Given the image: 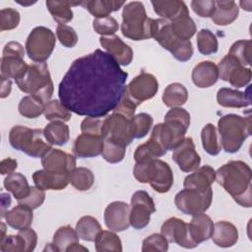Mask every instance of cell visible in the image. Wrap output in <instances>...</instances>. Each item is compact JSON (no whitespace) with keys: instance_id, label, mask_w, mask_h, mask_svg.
I'll list each match as a JSON object with an SVG mask.
<instances>
[{"instance_id":"cell-1","label":"cell","mask_w":252,"mask_h":252,"mask_svg":"<svg viewBox=\"0 0 252 252\" xmlns=\"http://www.w3.org/2000/svg\"><path fill=\"white\" fill-rule=\"evenodd\" d=\"M127 77L111 55L95 49L73 61L59 84V100L78 115L105 116L119 102Z\"/></svg>"},{"instance_id":"cell-2","label":"cell","mask_w":252,"mask_h":252,"mask_svg":"<svg viewBox=\"0 0 252 252\" xmlns=\"http://www.w3.org/2000/svg\"><path fill=\"white\" fill-rule=\"evenodd\" d=\"M233 200L244 208L252 206V170L242 160H230L216 171V179Z\"/></svg>"},{"instance_id":"cell-3","label":"cell","mask_w":252,"mask_h":252,"mask_svg":"<svg viewBox=\"0 0 252 252\" xmlns=\"http://www.w3.org/2000/svg\"><path fill=\"white\" fill-rule=\"evenodd\" d=\"M155 19L148 18L145 6L140 1L124 5L122 11L121 32L133 40H145L153 37Z\"/></svg>"},{"instance_id":"cell-4","label":"cell","mask_w":252,"mask_h":252,"mask_svg":"<svg viewBox=\"0 0 252 252\" xmlns=\"http://www.w3.org/2000/svg\"><path fill=\"white\" fill-rule=\"evenodd\" d=\"M251 117L226 114L218 121V130L221 148L229 154L239 151L243 142L251 135Z\"/></svg>"},{"instance_id":"cell-5","label":"cell","mask_w":252,"mask_h":252,"mask_svg":"<svg viewBox=\"0 0 252 252\" xmlns=\"http://www.w3.org/2000/svg\"><path fill=\"white\" fill-rule=\"evenodd\" d=\"M133 175L140 183H150L158 193H166L173 184V173L169 164L161 159L154 158L136 162Z\"/></svg>"},{"instance_id":"cell-6","label":"cell","mask_w":252,"mask_h":252,"mask_svg":"<svg viewBox=\"0 0 252 252\" xmlns=\"http://www.w3.org/2000/svg\"><path fill=\"white\" fill-rule=\"evenodd\" d=\"M15 82L22 92L37 96L44 103H47L53 94V83L45 62L29 65L25 74Z\"/></svg>"},{"instance_id":"cell-7","label":"cell","mask_w":252,"mask_h":252,"mask_svg":"<svg viewBox=\"0 0 252 252\" xmlns=\"http://www.w3.org/2000/svg\"><path fill=\"white\" fill-rule=\"evenodd\" d=\"M10 145L32 158H42L52 147L47 142L42 129H31L15 125L9 133Z\"/></svg>"},{"instance_id":"cell-8","label":"cell","mask_w":252,"mask_h":252,"mask_svg":"<svg viewBox=\"0 0 252 252\" xmlns=\"http://www.w3.org/2000/svg\"><path fill=\"white\" fill-rule=\"evenodd\" d=\"M153 38H155L164 49L168 50L173 57L186 62L193 55V46L190 40L179 38L172 31L170 23L163 19H155Z\"/></svg>"},{"instance_id":"cell-9","label":"cell","mask_w":252,"mask_h":252,"mask_svg":"<svg viewBox=\"0 0 252 252\" xmlns=\"http://www.w3.org/2000/svg\"><path fill=\"white\" fill-rule=\"evenodd\" d=\"M190 126V114L181 107H172L160 123L161 141L167 151L173 150L184 138Z\"/></svg>"},{"instance_id":"cell-10","label":"cell","mask_w":252,"mask_h":252,"mask_svg":"<svg viewBox=\"0 0 252 252\" xmlns=\"http://www.w3.org/2000/svg\"><path fill=\"white\" fill-rule=\"evenodd\" d=\"M55 44V34L50 29L42 26L35 27L26 41L27 55L35 63L45 62L50 57Z\"/></svg>"},{"instance_id":"cell-11","label":"cell","mask_w":252,"mask_h":252,"mask_svg":"<svg viewBox=\"0 0 252 252\" xmlns=\"http://www.w3.org/2000/svg\"><path fill=\"white\" fill-rule=\"evenodd\" d=\"M213 201V190L209 188L205 191H199L191 188H184L179 191L174 198L176 208L185 215H197L205 213Z\"/></svg>"},{"instance_id":"cell-12","label":"cell","mask_w":252,"mask_h":252,"mask_svg":"<svg viewBox=\"0 0 252 252\" xmlns=\"http://www.w3.org/2000/svg\"><path fill=\"white\" fill-rule=\"evenodd\" d=\"M100 134L104 141H109L125 148L134 139L130 119L114 112L103 120Z\"/></svg>"},{"instance_id":"cell-13","label":"cell","mask_w":252,"mask_h":252,"mask_svg":"<svg viewBox=\"0 0 252 252\" xmlns=\"http://www.w3.org/2000/svg\"><path fill=\"white\" fill-rule=\"evenodd\" d=\"M24 55L25 50L20 42H8L2 52L1 76L15 80L21 78L29 67L24 60Z\"/></svg>"},{"instance_id":"cell-14","label":"cell","mask_w":252,"mask_h":252,"mask_svg":"<svg viewBox=\"0 0 252 252\" xmlns=\"http://www.w3.org/2000/svg\"><path fill=\"white\" fill-rule=\"evenodd\" d=\"M155 212L156 206L152 197L144 190L136 191L131 197L130 225L135 229L145 228L151 220L152 214Z\"/></svg>"},{"instance_id":"cell-15","label":"cell","mask_w":252,"mask_h":252,"mask_svg":"<svg viewBox=\"0 0 252 252\" xmlns=\"http://www.w3.org/2000/svg\"><path fill=\"white\" fill-rule=\"evenodd\" d=\"M126 90L130 96L140 105L145 100L151 99L157 94L158 82L153 74L142 72L126 86Z\"/></svg>"},{"instance_id":"cell-16","label":"cell","mask_w":252,"mask_h":252,"mask_svg":"<svg viewBox=\"0 0 252 252\" xmlns=\"http://www.w3.org/2000/svg\"><path fill=\"white\" fill-rule=\"evenodd\" d=\"M160 233L168 242H173L181 247L192 249L198 246L190 236L189 224L181 219L172 217L166 220L161 227Z\"/></svg>"},{"instance_id":"cell-17","label":"cell","mask_w":252,"mask_h":252,"mask_svg":"<svg viewBox=\"0 0 252 252\" xmlns=\"http://www.w3.org/2000/svg\"><path fill=\"white\" fill-rule=\"evenodd\" d=\"M172 159L184 172L196 170L201 163V158L196 152L193 139L185 137L173 150Z\"/></svg>"},{"instance_id":"cell-18","label":"cell","mask_w":252,"mask_h":252,"mask_svg":"<svg viewBox=\"0 0 252 252\" xmlns=\"http://www.w3.org/2000/svg\"><path fill=\"white\" fill-rule=\"evenodd\" d=\"M130 206L122 201L111 202L104 210L105 225L114 232L126 230L130 226Z\"/></svg>"},{"instance_id":"cell-19","label":"cell","mask_w":252,"mask_h":252,"mask_svg":"<svg viewBox=\"0 0 252 252\" xmlns=\"http://www.w3.org/2000/svg\"><path fill=\"white\" fill-rule=\"evenodd\" d=\"M166 153L167 150L165 149L161 141L160 127L158 123L154 126L150 139L145 144L140 145L136 149L134 153V159L136 162H140L144 160L158 158L164 156Z\"/></svg>"},{"instance_id":"cell-20","label":"cell","mask_w":252,"mask_h":252,"mask_svg":"<svg viewBox=\"0 0 252 252\" xmlns=\"http://www.w3.org/2000/svg\"><path fill=\"white\" fill-rule=\"evenodd\" d=\"M41 164L46 170L70 174L76 168V158L59 149L51 148L41 158Z\"/></svg>"},{"instance_id":"cell-21","label":"cell","mask_w":252,"mask_h":252,"mask_svg":"<svg viewBox=\"0 0 252 252\" xmlns=\"http://www.w3.org/2000/svg\"><path fill=\"white\" fill-rule=\"evenodd\" d=\"M99 43L121 66L129 65L133 60V50L118 35L100 36Z\"/></svg>"},{"instance_id":"cell-22","label":"cell","mask_w":252,"mask_h":252,"mask_svg":"<svg viewBox=\"0 0 252 252\" xmlns=\"http://www.w3.org/2000/svg\"><path fill=\"white\" fill-rule=\"evenodd\" d=\"M103 139L100 135L82 133L73 145V153L78 158H94L101 155Z\"/></svg>"},{"instance_id":"cell-23","label":"cell","mask_w":252,"mask_h":252,"mask_svg":"<svg viewBox=\"0 0 252 252\" xmlns=\"http://www.w3.org/2000/svg\"><path fill=\"white\" fill-rule=\"evenodd\" d=\"M32 180L36 187L42 190H63L70 183L69 173L55 172L46 169L36 170L32 174Z\"/></svg>"},{"instance_id":"cell-24","label":"cell","mask_w":252,"mask_h":252,"mask_svg":"<svg viewBox=\"0 0 252 252\" xmlns=\"http://www.w3.org/2000/svg\"><path fill=\"white\" fill-rule=\"evenodd\" d=\"M191 77L196 87L210 88L219 80L218 66L212 61H202L193 68Z\"/></svg>"},{"instance_id":"cell-25","label":"cell","mask_w":252,"mask_h":252,"mask_svg":"<svg viewBox=\"0 0 252 252\" xmlns=\"http://www.w3.org/2000/svg\"><path fill=\"white\" fill-rule=\"evenodd\" d=\"M188 224L190 236L197 245L211 238L214 230V222L208 215L204 213L194 215Z\"/></svg>"},{"instance_id":"cell-26","label":"cell","mask_w":252,"mask_h":252,"mask_svg":"<svg viewBox=\"0 0 252 252\" xmlns=\"http://www.w3.org/2000/svg\"><path fill=\"white\" fill-rule=\"evenodd\" d=\"M216 179V170L206 164L199 166L193 173L187 175L184 179L183 186L184 188L196 189L199 191H205L211 188V185Z\"/></svg>"},{"instance_id":"cell-27","label":"cell","mask_w":252,"mask_h":252,"mask_svg":"<svg viewBox=\"0 0 252 252\" xmlns=\"http://www.w3.org/2000/svg\"><path fill=\"white\" fill-rule=\"evenodd\" d=\"M211 237L217 246L228 248L236 244L238 240V230L231 222L220 220L214 223V230Z\"/></svg>"},{"instance_id":"cell-28","label":"cell","mask_w":252,"mask_h":252,"mask_svg":"<svg viewBox=\"0 0 252 252\" xmlns=\"http://www.w3.org/2000/svg\"><path fill=\"white\" fill-rule=\"evenodd\" d=\"M217 101L220 106L229 108H242L250 105V95L230 88H221L217 93Z\"/></svg>"},{"instance_id":"cell-29","label":"cell","mask_w":252,"mask_h":252,"mask_svg":"<svg viewBox=\"0 0 252 252\" xmlns=\"http://www.w3.org/2000/svg\"><path fill=\"white\" fill-rule=\"evenodd\" d=\"M152 5L156 14L168 22L173 21L183 14L189 13L187 5L183 1H152Z\"/></svg>"},{"instance_id":"cell-30","label":"cell","mask_w":252,"mask_h":252,"mask_svg":"<svg viewBox=\"0 0 252 252\" xmlns=\"http://www.w3.org/2000/svg\"><path fill=\"white\" fill-rule=\"evenodd\" d=\"M239 13L234 1H215V11L211 19L218 26H227L233 23Z\"/></svg>"},{"instance_id":"cell-31","label":"cell","mask_w":252,"mask_h":252,"mask_svg":"<svg viewBox=\"0 0 252 252\" xmlns=\"http://www.w3.org/2000/svg\"><path fill=\"white\" fill-rule=\"evenodd\" d=\"M4 218L9 226L17 230H22L31 226L33 214L32 209L18 204V206L14 207L12 210L7 211Z\"/></svg>"},{"instance_id":"cell-32","label":"cell","mask_w":252,"mask_h":252,"mask_svg":"<svg viewBox=\"0 0 252 252\" xmlns=\"http://www.w3.org/2000/svg\"><path fill=\"white\" fill-rule=\"evenodd\" d=\"M81 5L95 17V19H99L108 17L110 13L118 11L125 5V2L116 0H88L82 1Z\"/></svg>"},{"instance_id":"cell-33","label":"cell","mask_w":252,"mask_h":252,"mask_svg":"<svg viewBox=\"0 0 252 252\" xmlns=\"http://www.w3.org/2000/svg\"><path fill=\"white\" fill-rule=\"evenodd\" d=\"M45 4L53 20L59 25H65L73 19L74 14L71 7L81 5V2H72L66 0H47Z\"/></svg>"},{"instance_id":"cell-34","label":"cell","mask_w":252,"mask_h":252,"mask_svg":"<svg viewBox=\"0 0 252 252\" xmlns=\"http://www.w3.org/2000/svg\"><path fill=\"white\" fill-rule=\"evenodd\" d=\"M3 185L8 192H11L17 201L25 198L31 190V186L25 175L20 172L8 174L4 179Z\"/></svg>"},{"instance_id":"cell-35","label":"cell","mask_w":252,"mask_h":252,"mask_svg":"<svg viewBox=\"0 0 252 252\" xmlns=\"http://www.w3.org/2000/svg\"><path fill=\"white\" fill-rule=\"evenodd\" d=\"M43 132L50 145L63 146L70 138L69 127L62 121H51L44 127Z\"/></svg>"},{"instance_id":"cell-36","label":"cell","mask_w":252,"mask_h":252,"mask_svg":"<svg viewBox=\"0 0 252 252\" xmlns=\"http://www.w3.org/2000/svg\"><path fill=\"white\" fill-rule=\"evenodd\" d=\"M188 99L187 89L180 83L169 84L163 91L162 101L167 107H178Z\"/></svg>"},{"instance_id":"cell-37","label":"cell","mask_w":252,"mask_h":252,"mask_svg":"<svg viewBox=\"0 0 252 252\" xmlns=\"http://www.w3.org/2000/svg\"><path fill=\"white\" fill-rule=\"evenodd\" d=\"M101 230L100 223L92 216H84L76 223V231L79 237L85 241H94Z\"/></svg>"},{"instance_id":"cell-38","label":"cell","mask_w":252,"mask_h":252,"mask_svg":"<svg viewBox=\"0 0 252 252\" xmlns=\"http://www.w3.org/2000/svg\"><path fill=\"white\" fill-rule=\"evenodd\" d=\"M45 103L35 95L29 94L24 96L18 105L20 114L26 118H36L44 112Z\"/></svg>"},{"instance_id":"cell-39","label":"cell","mask_w":252,"mask_h":252,"mask_svg":"<svg viewBox=\"0 0 252 252\" xmlns=\"http://www.w3.org/2000/svg\"><path fill=\"white\" fill-rule=\"evenodd\" d=\"M79 235L73 227L70 225H64L59 227L52 239V243L57 248L58 252H67V249L75 243L79 242Z\"/></svg>"},{"instance_id":"cell-40","label":"cell","mask_w":252,"mask_h":252,"mask_svg":"<svg viewBox=\"0 0 252 252\" xmlns=\"http://www.w3.org/2000/svg\"><path fill=\"white\" fill-rule=\"evenodd\" d=\"M95 250L97 252L104 251H122V242L120 237L112 230H101L94 240Z\"/></svg>"},{"instance_id":"cell-41","label":"cell","mask_w":252,"mask_h":252,"mask_svg":"<svg viewBox=\"0 0 252 252\" xmlns=\"http://www.w3.org/2000/svg\"><path fill=\"white\" fill-rule=\"evenodd\" d=\"M173 32L181 39L190 40L196 32V25L188 14H183L173 21L169 22Z\"/></svg>"},{"instance_id":"cell-42","label":"cell","mask_w":252,"mask_h":252,"mask_svg":"<svg viewBox=\"0 0 252 252\" xmlns=\"http://www.w3.org/2000/svg\"><path fill=\"white\" fill-rule=\"evenodd\" d=\"M202 146L205 152L211 156H217L220 154L221 145L218 139V131L214 124H206L201 131Z\"/></svg>"},{"instance_id":"cell-43","label":"cell","mask_w":252,"mask_h":252,"mask_svg":"<svg viewBox=\"0 0 252 252\" xmlns=\"http://www.w3.org/2000/svg\"><path fill=\"white\" fill-rule=\"evenodd\" d=\"M69 181L77 190L87 191L94 185V175L87 167H76L69 174Z\"/></svg>"},{"instance_id":"cell-44","label":"cell","mask_w":252,"mask_h":252,"mask_svg":"<svg viewBox=\"0 0 252 252\" xmlns=\"http://www.w3.org/2000/svg\"><path fill=\"white\" fill-rule=\"evenodd\" d=\"M43 114L45 119L49 121L67 122L71 119V111L58 99L49 100L45 103Z\"/></svg>"},{"instance_id":"cell-45","label":"cell","mask_w":252,"mask_h":252,"mask_svg":"<svg viewBox=\"0 0 252 252\" xmlns=\"http://www.w3.org/2000/svg\"><path fill=\"white\" fill-rule=\"evenodd\" d=\"M197 46L203 55L214 54L219 49L217 36L208 29H202L197 33Z\"/></svg>"},{"instance_id":"cell-46","label":"cell","mask_w":252,"mask_h":252,"mask_svg":"<svg viewBox=\"0 0 252 252\" xmlns=\"http://www.w3.org/2000/svg\"><path fill=\"white\" fill-rule=\"evenodd\" d=\"M251 48L252 41L250 39H240L230 46L228 54L235 57L242 66H249L251 63Z\"/></svg>"},{"instance_id":"cell-47","label":"cell","mask_w":252,"mask_h":252,"mask_svg":"<svg viewBox=\"0 0 252 252\" xmlns=\"http://www.w3.org/2000/svg\"><path fill=\"white\" fill-rule=\"evenodd\" d=\"M130 121L134 138L137 139L144 138L150 132L154 123L153 117L148 113H139L134 115Z\"/></svg>"},{"instance_id":"cell-48","label":"cell","mask_w":252,"mask_h":252,"mask_svg":"<svg viewBox=\"0 0 252 252\" xmlns=\"http://www.w3.org/2000/svg\"><path fill=\"white\" fill-rule=\"evenodd\" d=\"M125 147L103 140V150L101 152V156L107 162L118 163L122 161L125 157Z\"/></svg>"},{"instance_id":"cell-49","label":"cell","mask_w":252,"mask_h":252,"mask_svg":"<svg viewBox=\"0 0 252 252\" xmlns=\"http://www.w3.org/2000/svg\"><path fill=\"white\" fill-rule=\"evenodd\" d=\"M93 29L101 36H109L113 35L118 31L119 25L113 17L108 16L105 18L94 19L93 21Z\"/></svg>"},{"instance_id":"cell-50","label":"cell","mask_w":252,"mask_h":252,"mask_svg":"<svg viewBox=\"0 0 252 252\" xmlns=\"http://www.w3.org/2000/svg\"><path fill=\"white\" fill-rule=\"evenodd\" d=\"M0 250L2 252H27V245L23 235H6L0 240Z\"/></svg>"},{"instance_id":"cell-51","label":"cell","mask_w":252,"mask_h":252,"mask_svg":"<svg viewBox=\"0 0 252 252\" xmlns=\"http://www.w3.org/2000/svg\"><path fill=\"white\" fill-rule=\"evenodd\" d=\"M251 69L242 65L236 66L229 74L227 82L235 88H243L251 81Z\"/></svg>"},{"instance_id":"cell-52","label":"cell","mask_w":252,"mask_h":252,"mask_svg":"<svg viewBox=\"0 0 252 252\" xmlns=\"http://www.w3.org/2000/svg\"><path fill=\"white\" fill-rule=\"evenodd\" d=\"M168 250V241L161 233H153L146 237L142 243L143 252L160 251L165 252Z\"/></svg>"},{"instance_id":"cell-53","label":"cell","mask_w":252,"mask_h":252,"mask_svg":"<svg viewBox=\"0 0 252 252\" xmlns=\"http://www.w3.org/2000/svg\"><path fill=\"white\" fill-rule=\"evenodd\" d=\"M138 105L139 104L130 96V94H128L126 87H125L123 94H122L119 102L117 103L116 107L113 109V112L118 113V114L126 117L127 119H131L134 116Z\"/></svg>"},{"instance_id":"cell-54","label":"cell","mask_w":252,"mask_h":252,"mask_svg":"<svg viewBox=\"0 0 252 252\" xmlns=\"http://www.w3.org/2000/svg\"><path fill=\"white\" fill-rule=\"evenodd\" d=\"M20 13L13 8H4L0 11V31H11L20 24Z\"/></svg>"},{"instance_id":"cell-55","label":"cell","mask_w":252,"mask_h":252,"mask_svg":"<svg viewBox=\"0 0 252 252\" xmlns=\"http://www.w3.org/2000/svg\"><path fill=\"white\" fill-rule=\"evenodd\" d=\"M44 199H45L44 190H42L36 186H31L30 193L25 198L19 200L18 204L24 205L32 210H34L43 204Z\"/></svg>"},{"instance_id":"cell-56","label":"cell","mask_w":252,"mask_h":252,"mask_svg":"<svg viewBox=\"0 0 252 252\" xmlns=\"http://www.w3.org/2000/svg\"><path fill=\"white\" fill-rule=\"evenodd\" d=\"M56 35L60 43L67 47L72 48L78 42V35L75 30L67 25H58L56 28Z\"/></svg>"},{"instance_id":"cell-57","label":"cell","mask_w":252,"mask_h":252,"mask_svg":"<svg viewBox=\"0 0 252 252\" xmlns=\"http://www.w3.org/2000/svg\"><path fill=\"white\" fill-rule=\"evenodd\" d=\"M191 8L195 14L201 18L212 17L215 11L214 0H193L191 2Z\"/></svg>"},{"instance_id":"cell-58","label":"cell","mask_w":252,"mask_h":252,"mask_svg":"<svg viewBox=\"0 0 252 252\" xmlns=\"http://www.w3.org/2000/svg\"><path fill=\"white\" fill-rule=\"evenodd\" d=\"M102 122L103 120L98 117H87L81 123V131L82 133L101 136Z\"/></svg>"},{"instance_id":"cell-59","label":"cell","mask_w":252,"mask_h":252,"mask_svg":"<svg viewBox=\"0 0 252 252\" xmlns=\"http://www.w3.org/2000/svg\"><path fill=\"white\" fill-rule=\"evenodd\" d=\"M18 162L16 159L7 158L1 160L0 162V172L2 175L5 174H11L14 172V170L17 168Z\"/></svg>"},{"instance_id":"cell-60","label":"cell","mask_w":252,"mask_h":252,"mask_svg":"<svg viewBox=\"0 0 252 252\" xmlns=\"http://www.w3.org/2000/svg\"><path fill=\"white\" fill-rule=\"evenodd\" d=\"M12 90V82L10 79L1 76V88H0V97H7Z\"/></svg>"},{"instance_id":"cell-61","label":"cell","mask_w":252,"mask_h":252,"mask_svg":"<svg viewBox=\"0 0 252 252\" xmlns=\"http://www.w3.org/2000/svg\"><path fill=\"white\" fill-rule=\"evenodd\" d=\"M11 205V197L8 193H2L1 194V218L5 217L6 210Z\"/></svg>"},{"instance_id":"cell-62","label":"cell","mask_w":252,"mask_h":252,"mask_svg":"<svg viewBox=\"0 0 252 252\" xmlns=\"http://www.w3.org/2000/svg\"><path fill=\"white\" fill-rule=\"evenodd\" d=\"M78 251H88V248H87V247H84L82 244H80V243L78 242V243L73 244L72 246H70V247L67 249V252H78Z\"/></svg>"},{"instance_id":"cell-63","label":"cell","mask_w":252,"mask_h":252,"mask_svg":"<svg viewBox=\"0 0 252 252\" xmlns=\"http://www.w3.org/2000/svg\"><path fill=\"white\" fill-rule=\"evenodd\" d=\"M239 4L242 7V9H244L246 11H251V5H252L251 1H244V2L240 1Z\"/></svg>"},{"instance_id":"cell-64","label":"cell","mask_w":252,"mask_h":252,"mask_svg":"<svg viewBox=\"0 0 252 252\" xmlns=\"http://www.w3.org/2000/svg\"><path fill=\"white\" fill-rule=\"evenodd\" d=\"M0 226H1V235H0V240L2 239V238H4L6 235H5V231H6V225H5V223L4 222H1V224H0Z\"/></svg>"}]
</instances>
